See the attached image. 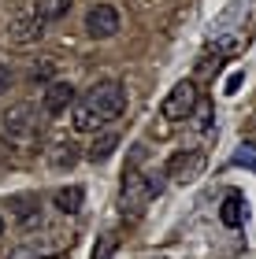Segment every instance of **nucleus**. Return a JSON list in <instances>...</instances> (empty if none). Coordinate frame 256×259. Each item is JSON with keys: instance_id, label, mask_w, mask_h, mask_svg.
Returning a JSON list of instances; mask_svg holds the SVG:
<instances>
[{"instance_id": "nucleus-14", "label": "nucleus", "mask_w": 256, "mask_h": 259, "mask_svg": "<svg viewBox=\"0 0 256 259\" xmlns=\"http://www.w3.org/2000/svg\"><path fill=\"white\" fill-rule=\"evenodd\" d=\"M234 167H245V170L256 167V145H252V141L238 145V152H234Z\"/></svg>"}, {"instance_id": "nucleus-10", "label": "nucleus", "mask_w": 256, "mask_h": 259, "mask_svg": "<svg viewBox=\"0 0 256 259\" xmlns=\"http://www.w3.org/2000/svg\"><path fill=\"white\" fill-rule=\"evenodd\" d=\"M115 148H119V134H115V130H104V134L93 137V145H89V152H86V159H89V163H104V159H112V156H115Z\"/></svg>"}, {"instance_id": "nucleus-8", "label": "nucleus", "mask_w": 256, "mask_h": 259, "mask_svg": "<svg viewBox=\"0 0 256 259\" xmlns=\"http://www.w3.org/2000/svg\"><path fill=\"white\" fill-rule=\"evenodd\" d=\"M71 126L78 130V134H97V130L104 126V119L89 108L86 97H82V100H75V104H71Z\"/></svg>"}, {"instance_id": "nucleus-4", "label": "nucleus", "mask_w": 256, "mask_h": 259, "mask_svg": "<svg viewBox=\"0 0 256 259\" xmlns=\"http://www.w3.org/2000/svg\"><path fill=\"white\" fill-rule=\"evenodd\" d=\"M201 170H204V152H197V148H190V152H174L171 163H167V178L178 182V185L197 182V178H201Z\"/></svg>"}, {"instance_id": "nucleus-17", "label": "nucleus", "mask_w": 256, "mask_h": 259, "mask_svg": "<svg viewBox=\"0 0 256 259\" xmlns=\"http://www.w3.org/2000/svg\"><path fill=\"white\" fill-rule=\"evenodd\" d=\"M8 85H11V70L0 63V93H8Z\"/></svg>"}, {"instance_id": "nucleus-3", "label": "nucleus", "mask_w": 256, "mask_h": 259, "mask_svg": "<svg viewBox=\"0 0 256 259\" xmlns=\"http://www.w3.org/2000/svg\"><path fill=\"white\" fill-rule=\"evenodd\" d=\"M193 108H197V85L193 81H178L164 97V104H160V115L171 119V122H182V119L193 115Z\"/></svg>"}, {"instance_id": "nucleus-15", "label": "nucleus", "mask_w": 256, "mask_h": 259, "mask_svg": "<svg viewBox=\"0 0 256 259\" xmlns=\"http://www.w3.org/2000/svg\"><path fill=\"white\" fill-rule=\"evenodd\" d=\"M115 248H119V241H115V233H104L97 241V248H93V259H112Z\"/></svg>"}, {"instance_id": "nucleus-2", "label": "nucleus", "mask_w": 256, "mask_h": 259, "mask_svg": "<svg viewBox=\"0 0 256 259\" xmlns=\"http://www.w3.org/2000/svg\"><path fill=\"white\" fill-rule=\"evenodd\" d=\"M86 104L100 115L104 122L119 119V115L126 111V89H123V81H115V78L97 81V85H93V89L86 93Z\"/></svg>"}, {"instance_id": "nucleus-1", "label": "nucleus", "mask_w": 256, "mask_h": 259, "mask_svg": "<svg viewBox=\"0 0 256 259\" xmlns=\"http://www.w3.org/2000/svg\"><path fill=\"white\" fill-rule=\"evenodd\" d=\"M160 189H164V185H160L156 178H145L141 170H126V174H123V189H119V207H123V215L137 219V215L149 207V200L160 196Z\"/></svg>"}, {"instance_id": "nucleus-11", "label": "nucleus", "mask_w": 256, "mask_h": 259, "mask_svg": "<svg viewBox=\"0 0 256 259\" xmlns=\"http://www.w3.org/2000/svg\"><path fill=\"white\" fill-rule=\"evenodd\" d=\"M41 33H45V22L30 15V19H15V22H11L8 37L15 45H30V41H41Z\"/></svg>"}, {"instance_id": "nucleus-7", "label": "nucleus", "mask_w": 256, "mask_h": 259, "mask_svg": "<svg viewBox=\"0 0 256 259\" xmlns=\"http://www.w3.org/2000/svg\"><path fill=\"white\" fill-rule=\"evenodd\" d=\"M4 130H8L11 137H38V134H41V130H38V119H33V108H30V104H19V108L8 115Z\"/></svg>"}, {"instance_id": "nucleus-16", "label": "nucleus", "mask_w": 256, "mask_h": 259, "mask_svg": "<svg viewBox=\"0 0 256 259\" xmlns=\"http://www.w3.org/2000/svg\"><path fill=\"white\" fill-rule=\"evenodd\" d=\"M241 81H245V74H241V70H234V74L227 78V85H223V93H227V97H234V93L241 89Z\"/></svg>"}, {"instance_id": "nucleus-19", "label": "nucleus", "mask_w": 256, "mask_h": 259, "mask_svg": "<svg viewBox=\"0 0 256 259\" xmlns=\"http://www.w3.org/2000/svg\"><path fill=\"white\" fill-rule=\"evenodd\" d=\"M0 233H4V219H0Z\"/></svg>"}, {"instance_id": "nucleus-12", "label": "nucleus", "mask_w": 256, "mask_h": 259, "mask_svg": "<svg viewBox=\"0 0 256 259\" xmlns=\"http://www.w3.org/2000/svg\"><path fill=\"white\" fill-rule=\"evenodd\" d=\"M75 0H33V19H41V22H56V19H63L67 11H71Z\"/></svg>"}, {"instance_id": "nucleus-18", "label": "nucleus", "mask_w": 256, "mask_h": 259, "mask_svg": "<svg viewBox=\"0 0 256 259\" xmlns=\"http://www.w3.org/2000/svg\"><path fill=\"white\" fill-rule=\"evenodd\" d=\"M45 259H67V255H63V252H56V255H45Z\"/></svg>"}, {"instance_id": "nucleus-6", "label": "nucleus", "mask_w": 256, "mask_h": 259, "mask_svg": "<svg viewBox=\"0 0 256 259\" xmlns=\"http://www.w3.org/2000/svg\"><path fill=\"white\" fill-rule=\"evenodd\" d=\"M78 100V93L71 81H52L49 89H45V100H41V108L49 111V115H67V108Z\"/></svg>"}, {"instance_id": "nucleus-5", "label": "nucleus", "mask_w": 256, "mask_h": 259, "mask_svg": "<svg viewBox=\"0 0 256 259\" xmlns=\"http://www.w3.org/2000/svg\"><path fill=\"white\" fill-rule=\"evenodd\" d=\"M86 33L89 37H115L119 33V11H115L112 4H97V8H89V15H86Z\"/></svg>"}, {"instance_id": "nucleus-13", "label": "nucleus", "mask_w": 256, "mask_h": 259, "mask_svg": "<svg viewBox=\"0 0 256 259\" xmlns=\"http://www.w3.org/2000/svg\"><path fill=\"white\" fill-rule=\"evenodd\" d=\"M82 200H86L82 185H67V189L56 193V207H60L63 215H78V211H82Z\"/></svg>"}, {"instance_id": "nucleus-9", "label": "nucleus", "mask_w": 256, "mask_h": 259, "mask_svg": "<svg viewBox=\"0 0 256 259\" xmlns=\"http://www.w3.org/2000/svg\"><path fill=\"white\" fill-rule=\"evenodd\" d=\"M245 196L241 193H227L223 196V207H219V219H223V226H230V230H238L241 222H245Z\"/></svg>"}]
</instances>
